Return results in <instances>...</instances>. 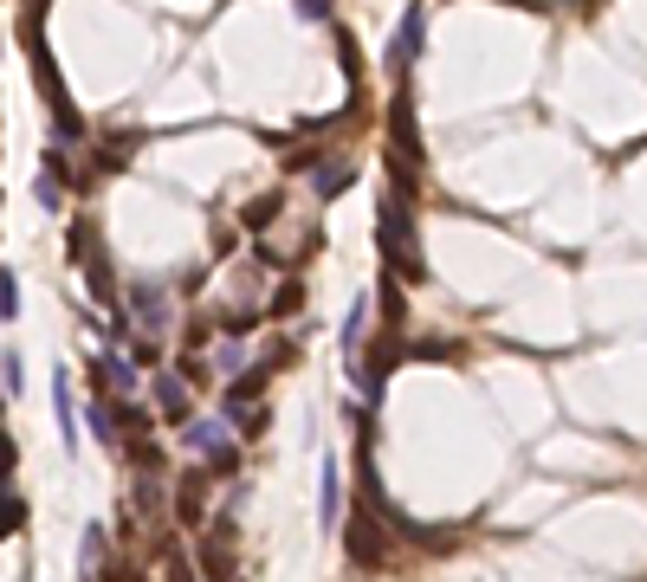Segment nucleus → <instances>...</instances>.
<instances>
[{
    "instance_id": "obj_1",
    "label": "nucleus",
    "mask_w": 647,
    "mask_h": 582,
    "mask_svg": "<svg viewBox=\"0 0 647 582\" xmlns=\"http://www.w3.org/2000/svg\"><path fill=\"white\" fill-rule=\"evenodd\" d=\"M382 272H395V279H421L428 272V259H421V233H415V194L389 188L382 194Z\"/></svg>"
},
{
    "instance_id": "obj_2",
    "label": "nucleus",
    "mask_w": 647,
    "mask_h": 582,
    "mask_svg": "<svg viewBox=\"0 0 647 582\" xmlns=\"http://www.w3.org/2000/svg\"><path fill=\"white\" fill-rule=\"evenodd\" d=\"M72 266H85L91 298H98L104 311H117V304H123V291H117V272H110V259H104L98 227H91V220H78V227H72Z\"/></svg>"
},
{
    "instance_id": "obj_3",
    "label": "nucleus",
    "mask_w": 647,
    "mask_h": 582,
    "mask_svg": "<svg viewBox=\"0 0 647 582\" xmlns=\"http://www.w3.org/2000/svg\"><path fill=\"white\" fill-rule=\"evenodd\" d=\"M402 363H408V337H402V330H382V337H376V350L350 363V376H356V388L369 395V408L382 401V382H389Z\"/></svg>"
},
{
    "instance_id": "obj_4",
    "label": "nucleus",
    "mask_w": 647,
    "mask_h": 582,
    "mask_svg": "<svg viewBox=\"0 0 647 582\" xmlns=\"http://www.w3.org/2000/svg\"><path fill=\"white\" fill-rule=\"evenodd\" d=\"M343 550H350V563H363V570H382V563L395 557V544L382 537V524L369 518V511L343 518Z\"/></svg>"
},
{
    "instance_id": "obj_5",
    "label": "nucleus",
    "mask_w": 647,
    "mask_h": 582,
    "mask_svg": "<svg viewBox=\"0 0 647 582\" xmlns=\"http://www.w3.org/2000/svg\"><path fill=\"white\" fill-rule=\"evenodd\" d=\"M389 156L408 162V169H421V130H415V91H408V78H402V91H395V104H389Z\"/></svg>"
},
{
    "instance_id": "obj_6",
    "label": "nucleus",
    "mask_w": 647,
    "mask_h": 582,
    "mask_svg": "<svg viewBox=\"0 0 647 582\" xmlns=\"http://www.w3.org/2000/svg\"><path fill=\"white\" fill-rule=\"evenodd\" d=\"M201 582H233V511H220L201 537Z\"/></svg>"
},
{
    "instance_id": "obj_7",
    "label": "nucleus",
    "mask_w": 647,
    "mask_h": 582,
    "mask_svg": "<svg viewBox=\"0 0 647 582\" xmlns=\"http://www.w3.org/2000/svg\"><path fill=\"white\" fill-rule=\"evenodd\" d=\"M208 466H188L182 479H175V492H169V511L175 518L188 524V531H195V524H208Z\"/></svg>"
},
{
    "instance_id": "obj_8",
    "label": "nucleus",
    "mask_w": 647,
    "mask_h": 582,
    "mask_svg": "<svg viewBox=\"0 0 647 582\" xmlns=\"http://www.w3.org/2000/svg\"><path fill=\"white\" fill-rule=\"evenodd\" d=\"M123 505H130L136 524H162V518H169V485H162V473H130Z\"/></svg>"
},
{
    "instance_id": "obj_9",
    "label": "nucleus",
    "mask_w": 647,
    "mask_h": 582,
    "mask_svg": "<svg viewBox=\"0 0 647 582\" xmlns=\"http://www.w3.org/2000/svg\"><path fill=\"white\" fill-rule=\"evenodd\" d=\"M421 46H428V7H408L402 13V33H395V46H389V65H395V78H408V65L421 59Z\"/></svg>"
},
{
    "instance_id": "obj_10",
    "label": "nucleus",
    "mask_w": 647,
    "mask_h": 582,
    "mask_svg": "<svg viewBox=\"0 0 647 582\" xmlns=\"http://www.w3.org/2000/svg\"><path fill=\"white\" fill-rule=\"evenodd\" d=\"M130 311H136V324H143L149 337H162V330H169V317H175V304H169V285H156V279L130 285Z\"/></svg>"
},
{
    "instance_id": "obj_11",
    "label": "nucleus",
    "mask_w": 647,
    "mask_h": 582,
    "mask_svg": "<svg viewBox=\"0 0 647 582\" xmlns=\"http://www.w3.org/2000/svg\"><path fill=\"white\" fill-rule=\"evenodd\" d=\"M343 524V473H337V453H324L318 460V531L337 537Z\"/></svg>"
},
{
    "instance_id": "obj_12",
    "label": "nucleus",
    "mask_w": 647,
    "mask_h": 582,
    "mask_svg": "<svg viewBox=\"0 0 647 582\" xmlns=\"http://www.w3.org/2000/svg\"><path fill=\"white\" fill-rule=\"evenodd\" d=\"M156 414L162 421H195V395H188L182 369H156Z\"/></svg>"
},
{
    "instance_id": "obj_13",
    "label": "nucleus",
    "mask_w": 647,
    "mask_h": 582,
    "mask_svg": "<svg viewBox=\"0 0 647 582\" xmlns=\"http://www.w3.org/2000/svg\"><path fill=\"white\" fill-rule=\"evenodd\" d=\"M52 421H59L65 453H78V401H72V376L65 369H52Z\"/></svg>"
},
{
    "instance_id": "obj_14",
    "label": "nucleus",
    "mask_w": 647,
    "mask_h": 582,
    "mask_svg": "<svg viewBox=\"0 0 647 582\" xmlns=\"http://www.w3.org/2000/svg\"><path fill=\"white\" fill-rule=\"evenodd\" d=\"M110 563V531L104 524H85V544H78V582H104Z\"/></svg>"
},
{
    "instance_id": "obj_15",
    "label": "nucleus",
    "mask_w": 647,
    "mask_h": 582,
    "mask_svg": "<svg viewBox=\"0 0 647 582\" xmlns=\"http://www.w3.org/2000/svg\"><path fill=\"white\" fill-rule=\"evenodd\" d=\"M227 434H233V427L220 421V414H214V421H182V453H188V460H208Z\"/></svg>"
},
{
    "instance_id": "obj_16",
    "label": "nucleus",
    "mask_w": 647,
    "mask_h": 582,
    "mask_svg": "<svg viewBox=\"0 0 647 582\" xmlns=\"http://www.w3.org/2000/svg\"><path fill=\"white\" fill-rule=\"evenodd\" d=\"M350 182H356V162H318V169H311V194H318V201H337Z\"/></svg>"
},
{
    "instance_id": "obj_17",
    "label": "nucleus",
    "mask_w": 647,
    "mask_h": 582,
    "mask_svg": "<svg viewBox=\"0 0 647 582\" xmlns=\"http://www.w3.org/2000/svg\"><path fill=\"white\" fill-rule=\"evenodd\" d=\"M363 324H369V304L356 298V304H350V317H343V337H337L343 363H356V356H363Z\"/></svg>"
},
{
    "instance_id": "obj_18",
    "label": "nucleus",
    "mask_w": 647,
    "mask_h": 582,
    "mask_svg": "<svg viewBox=\"0 0 647 582\" xmlns=\"http://www.w3.org/2000/svg\"><path fill=\"white\" fill-rule=\"evenodd\" d=\"M376 304H382V330H402V311H408V298H402V285H395V272H382V285H376Z\"/></svg>"
},
{
    "instance_id": "obj_19",
    "label": "nucleus",
    "mask_w": 647,
    "mask_h": 582,
    "mask_svg": "<svg viewBox=\"0 0 647 582\" xmlns=\"http://www.w3.org/2000/svg\"><path fill=\"white\" fill-rule=\"evenodd\" d=\"M279 207H285V188L259 194V201H253V207H246V214H240V227H246V233H266V227H272V214H279Z\"/></svg>"
},
{
    "instance_id": "obj_20",
    "label": "nucleus",
    "mask_w": 647,
    "mask_h": 582,
    "mask_svg": "<svg viewBox=\"0 0 647 582\" xmlns=\"http://www.w3.org/2000/svg\"><path fill=\"white\" fill-rule=\"evenodd\" d=\"M123 356H130L136 369H162V337H149V330H130V343H123Z\"/></svg>"
},
{
    "instance_id": "obj_21",
    "label": "nucleus",
    "mask_w": 647,
    "mask_h": 582,
    "mask_svg": "<svg viewBox=\"0 0 647 582\" xmlns=\"http://www.w3.org/2000/svg\"><path fill=\"white\" fill-rule=\"evenodd\" d=\"M201 466H208V479H227V473H240V440L227 434V440H220V447H214Z\"/></svg>"
},
{
    "instance_id": "obj_22",
    "label": "nucleus",
    "mask_w": 647,
    "mask_h": 582,
    "mask_svg": "<svg viewBox=\"0 0 647 582\" xmlns=\"http://www.w3.org/2000/svg\"><path fill=\"white\" fill-rule=\"evenodd\" d=\"M162 466H169V453L156 440H130V473H162Z\"/></svg>"
},
{
    "instance_id": "obj_23",
    "label": "nucleus",
    "mask_w": 647,
    "mask_h": 582,
    "mask_svg": "<svg viewBox=\"0 0 647 582\" xmlns=\"http://www.w3.org/2000/svg\"><path fill=\"white\" fill-rule=\"evenodd\" d=\"M246 363H253V343H246V337H227V343H220V376H240Z\"/></svg>"
},
{
    "instance_id": "obj_24",
    "label": "nucleus",
    "mask_w": 647,
    "mask_h": 582,
    "mask_svg": "<svg viewBox=\"0 0 647 582\" xmlns=\"http://www.w3.org/2000/svg\"><path fill=\"white\" fill-rule=\"evenodd\" d=\"M156 557H162V570H169V582H195V563H188L182 550H175V537H162Z\"/></svg>"
},
{
    "instance_id": "obj_25",
    "label": "nucleus",
    "mask_w": 647,
    "mask_h": 582,
    "mask_svg": "<svg viewBox=\"0 0 647 582\" xmlns=\"http://www.w3.org/2000/svg\"><path fill=\"white\" fill-rule=\"evenodd\" d=\"M20 350H13V343H0V382H7V395H20Z\"/></svg>"
},
{
    "instance_id": "obj_26",
    "label": "nucleus",
    "mask_w": 647,
    "mask_h": 582,
    "mask_svg": "<svg viewBox=\"0 0 647 582\" xmlns=\"http://www.w3.org/2000/svg\"><path fill=\"white\" fill-rule=\"evenodd\" d=\"M13 317H20V279L0 272V324H13Z\"/></svg>"
},
{
    "instance_id": "obj_27",
    "label": "nucleus",
    "mask_w": 647,
    "mask_h": 582,
    "mask_svg": "<svg viewBox=\"0 0 647 582\" xmlns=\"http://www.w3.org/2000/svg\"><path fill=\"white\" fill-rule=\"evenodd\" d=\"M298 304H305V285H298V279H285V285H279V298H272V317L298 311Z\"/></svg>"
},
{
    "instance_id": "obj_28",
    "label": "nucleus",
    "mask_w": 647,
    "mask_h": 582,
    "mask_svg": "<svg viewBox=\"0 0 647 582\" xmlns=\"http://www.w3.org/2000/svg\"><path fill=\"white\" fill-rule=\"evenodd\" d=\"M20 524H26V505H20V498H0V537L20 531Z\"/></svg>"
},
{
    "instance_id": "obj_29",
    "label": "nucleus",
    "mask_w": 647,
    "mask_h": 582,
    "mask_svg": "<svg viewBox=\"0 0 647 582\" xmlns=\"http://www.w3.org/2000/svg\"><path fill=\"white\" fill-rule=\"evenodd\" d=\"M13 466H20V453H13V440L0 434V479H13Z\"/></svg>"
},
{
    "instance_id": "obj_30",
    "label": "nucleus",
    "mask_w": 647,
    "mask_h": 582,
    "mask_svg": "<svg viewBox=\"0 0 647 582\" xmlns=\"http://www.w3.org/2000/svg\"><path fill=\"white\" fill-rule=\"evenodd\" d=\"M298 13H305V20H324V13H330V0H298Z\"/></svg>"
}]
</instances>
